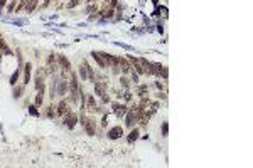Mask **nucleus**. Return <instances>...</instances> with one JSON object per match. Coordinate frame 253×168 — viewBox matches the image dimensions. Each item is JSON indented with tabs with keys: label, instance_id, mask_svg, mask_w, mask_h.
Listing matches in <instances>:
<instances>
[{
	"label": "nucleus",
	"instance_id": "nucleus-4",
	"mask_svg": "<svg viewBox=\"0 0 253 168\" xmlns=\"http://www.w3.org/2000/svg\"><path fill=\"white\" fill-rule=\"evenodd\" d=\"M118 67H122V71L126 74V72L132 71V64H128V61L123 59V57H118Z\"/></svg>",
	"mask_w": 253,
	"mask_h": 168
},
{
	"label": "nucleus",
	"instance_id": "nucleus-21",
	"mask_svg": "<svg viewBox=\"0 0 253 168\" xmlns=\"http://www.w3.org/2000/svg\"><path fill=\"white\" fill-rule=\"evenodd\" d=\"M14 9H15V0H12L9 3V9H7V12H14Z\"/></svg>",
	"mask_w": 253,
	"mask_h": 168
},
{
	"label": "nucleus",
	"instance_id": "nucleus-19",
	"mask_svg": "<svg viewBox=\"0 0 253 168\" xmlns=\"http://www.w3.org/2000/svg\"><path fill=\"white\" fill-rule=\"evenodd\" d=\"M78 3H79V0H71V2L68 3V9H74Z\"/></svg>",
	"mask_w": 253,
	"mask_h": 168
},
{
	"label": "nucleus",
	"instance_id": "nucleus-10",
	"mask_svg": "<svg viewBox=\"0 0 253 168\" xmlns=\"http://www.w3.org/2000/svg\"><path fill=\"white\" fill-rule=\"evenodd\" d=\"M59 66H61V69H64V71H69L71 69V64H69V61L64 57V56H59Z\"/></svg>",
	"mask_w": 253,
	"mask_h": 168
},
{
	"label": "nucleus",
	"instance_id": "nucleus-11",
	"mask_svg": "<svg viewBox=\"0 0 253 168\" xmlns=\"http://www.w3.org/2000/svg\"><path fill=\"white\" fill-rule=\"evenodd\" d=\"M105 88H107L105 82H95V91L98 96H105Z\"/></svg>",
	"mask_w": 253,
	"mask_h": 168
},
{
	"label": "nucleus",
	"instance_id": "nucleus-2",
	"mask_svg": "<svg viewBox=\"0 0 253 168\" xmlns=\"http://www.w3.org/2000/svg\"><path fill=\"white\" fill-rule=\"evenodd\" d=\"M76 123H78V116H76V114L68 113V114L64 116V124H66L68 128H74V126H76Z\"/></svg>",
	"mask_w": 253,
	"mask_h": 168
},
{
	"label": "nucleus",
	"instance_id": "nucleus-24",
	"mask_svg": "<svg viewBox=\"0 0 253 168\" xmlns=\"http://www.w3.org/2000/svg\"><path fill=\"white\" fill-rule=\"evenodd\" d=\"M30 114H34V116H37V111H36V106H30Z\"/></svg>",
	"mask_w": 253,
	"mask_h": 168
},
{
	"label": "nucleus",
	"instance_id": "nucleus-17",
	"mask_svg": "<svg viewBox=\"0 0 253 168\" xmlns=\"http://www.w3.org/2000/svg\"><path fill=\"white\" fill-rule=\"evenodd\" d=\"M19 74H20V71H19V69H17L15 72H14V74H12V78H10V84H12V86H15V84H17V79H19Z\"/></svg>",
	"mask_w": 253,
	"mask_h": 168
},
{
	"label": "nucleus",
	"instance_id": "nucleus-25",
	"mask_svg": "<svg viewBox=\"0 0 253 168\" xmlns=\"http://www.w3.org/2000/svg\"><path fill=\"white\" fill-rule=\"evenodd\" d=\"M122 82H123V86H125V88H128V81H126L125 78H122Z\"/></svg>",
	"mask_w": 253,
	"mask_h": 168
},
{
	"label": "nucleus",
	"instance_id": "nucleus-16",
	"mask_svg": "<svg viewBox=\"0 0 253 168\" xmlns=\"http://www.w3.org/2000/svg\"><path fill=\"white\" fill-rule=\"evenodd\" d=\"M79 76H81V79L85 81L88 78V71H86V62H83V66H79Z\"/></svg>",
	"mask_w": 253,
	"mask_h": 168
},
{
	"label": "nucleus",
	"instance_id": "nucleus-14",
	"mask_svg": "<svg viewBox=\"0 0 253 168\" xmlns=\"http://www.w3.org/2000/svg\"><path fill=\"white\" fill-rule=\"evenodd\" d=\"M24 67H25V71H24V82L27 84V82L30 81V67H32V66H30L29 62H27V64H25Z\"/></svg>",
	"mask_w": 253,
	"mask_h": 168
},
{
	"label": "nucleus",
	"instance_id": "nucleus-7",
	"mask_svg": "<svg viewBox=\"0 0 253 168\" xmlns=\"http://www.w3.org/2000/svg\"><path fill=\"white\" fill-rule=\"evenodd\" d=\"M58 82H59L58 94H59V96H66V91H68V81L61 79V81H58Z\"/></svg>",
	"mask_w": 253,
	"mask_h": 168
},
{
	"label": "nucleus",
	"instance_id": "nucleus-1",
	"mask_svg": "<svg viewBox=\"0 0 253 168\" xmlns=\"http://www.w3.org/2000/svg\"><path fill=\"white\" fill-rule=\"evenodd\" d=\"M69 86H71V101L73 103H78V96H79V86H78V79L76 76L73 74L71 81H69Z\"/></svg>",
	"mask_w": 253,
	"mask_h": 168
},
{
	"label": "nucleus",
	"instance_id": "nucleus-5",
	"mask_svg": "<svg viewBox=\"0 0 253 168\" xmlns=\"http://www.w3.org/2000/svg\"><path fill=\"white\" fill-rule=\"evenodd\" d=\"M68 111H69V108H68V101H66V99H63V101L59 103L58 111H56V113H58L59 116H63V114H66Z\"/></svg>",
	"mask_w": 253,
	"mask_h": 168
},
{
	"label": "nucleus",
	"instance_id": "nucleus-9",
	"mask_svg": "<svg viewBox=\"0 0 253 168\" xmlns=\"http://www.w3.org/2000/svg\"><path fill=\"white\" fill-rule=\"evenodd\" d=\"M113 109H115V113H117L118 118L125 116V113H126V106H123V104H113Z\"/></svg>",
	"mask_w": 253,
	"mask_h": 168
},
{
	"label": "nucleus",
	"instance_id": "nucleus-12",
	"mask_svg": "<svg viewBox=\"0 0 253 168\" xmlns=\"http://www.w3.org/2000/svg\"><path fill=\"white\" fill-rule=\"evenodd\" d=\"M37 98H36V106H42V99H44V84L37 89Z\"/></svg>",
	"mask_w": 253,
	"mask_h": 168
},
{
	"label": "nucleus",
	"instance_id": "nucleus-20",
	"mask_svg": "<svg viewBox=\"0 0 253 168\" xmlns=\"http://www.w3.org/2000/svg\"><path fill=\"white\" fill-rule=\"evenodd\" d=\"M167 131H169V124L164 123V124H162V135H164V136H167Z\"/></svg>",
	"mask_w": 253,
	"mask_h": 168
},
{
	"label": "nucleus",
	"instance_id": "nucleus-13",
	"mask_svg": "<svg viewBox=\"0 0 253 168\" xmlns=\"http://www.w3.org/2000/svg\"><path fill=\"white\" fill-rule=\"evenodd\" d=\"M86 109L88 111H95V109H96V103H95V98H93V96H88Z\"/></svg>",
	"mask_w": 253,
	"mask_h": 168
},
{
	"label": "nucleus",
	"instance_id": "nucleus-6",
	"mask_svg": "<svg viewBox=\"0 0 253 168\" xmlns=\"http://www.w3.org/2000/svg\"><path fill=\"white\" fill-rule=\"evenodd\" d=\"M91 57L98 62V66H100V67H107V62H105V59L101 57V54H100V52H95V50H93V52H91Z\"/></svg>",
	"mask_w": 253,
	"mask_h": 168
},
{
	"label": "nucleus",
	"instance_id": "nucleus-18",
	"mask_svg": "<svg viewBox=\"0 0 253 168\" xmlns=\"http://www.w3.org/2000/svg\"><path fill=\"white\" fill-rule=\"evenodd\" d=\"M137 138H138V131L133 129V131L130 133V136H128V141H133V139H137Z\"/></svg>",
	"mask_w": 253,
	"mask_h": 168
},
{
	"label": "nucleus",
	"instance_id": "nucleus-22",
	"mask_svg": "<svg viewBox=\"0 0 253 168\" xmlns=\"http://www.w3.org/2000/svg\"><path fill=\"white\" fill-rule=\"evenodd\" d=\"M20 94H22V88H15V91H14V96H15V98H20Z\"/></svg>",
	"mask_w": 253,
	"mask_h": 168
},
{
	"label": "nucleus",
	"instance_id": "nucleus-26",
	"mask_svg": "<svg viewBox=\"0 0 253 168\" xmlns=\"http://www.w3.org/2000/svg\"><path fill=\"white\" fill-rule=\"evenodd\" d=\"M5 2H7V0H0V10L3 9V5H5Z\"/></svg>",
	"mask_w": 253,
	"mask_h": 168
},
{
	"label": "nucleus",
	"instance_id": "nucleus-3",
	"mask_svg": "<svg viewBox=\"0 0 253 168\" xmlns=\"http://www.w3.org/2000/svg\"><path fill=\"white\" fill-rule=\"evenodd\" d=\"M123 135V128L122 126H115V128H111L110 131H108V136L111 139H117V138H120Z\"/></svg>",
	"mask_w": 253,
	"mask_h": 168
},
{
	"label": "nucleus",
	"instance_id": "nucleus-8",
	"mask_svg": "<svg viewBox=\"0 0 253 168\" xmlns=\"http://www.w3.org/2000/svg\"><path fill=\"white\" fill-rule=\"evenodd\" d=\"M83 126L86 128L88 135H95V121H93V119H86Z\"/></svg>",
	"mask_w": 253,
	"mask_h": 168
},
{
	"label": "nucleus",
	"instance_id": "nucleus-27",
	"mask_svg": "<svg viewBox=\"0 0 253 168\" xmlns=\"http://www.w3.org/2000/svg\"><path fill=\"white\" fill-rule=\"evenodd\" d=\"M88 2H93V0H88Z\"/></svg>",
	"mask_w": 253,
	"mask_h": 168
},
{
	"label": "nucleus",
	"instance_id": "nucleus-23",
	"mask_svg": "<svg viewBox=\"0 0 253 168\" xmlns=\"http://www.w3.org/2000/svg\"><path fill=\"white\" fill-rule=\"evenodd\" d=\"M105 17H108V19H110V17H113V10H111V9L107 10V12H105Z\"/></svg>",
	"mask_w": 253,
	"mask_h": 168
},
{
	"label": "nucleus",
	"instance_id": "nucleus-15",
	"mask_svg": "<svg viewBox=\"0 0 253 168\" xmlns=\"http://www.w3.org/2000/svg\"><path fill=\"white\" fill-rule=\"evenodd\" d=\"M37 2H39V0H29V3L25 5V10H27V14H30V12H34V9H36V5H37Z\"/></svg>",
	"mask_w": 253,
	"mask_h": 168
}]
</instances>
